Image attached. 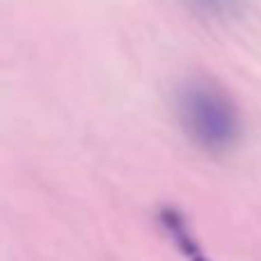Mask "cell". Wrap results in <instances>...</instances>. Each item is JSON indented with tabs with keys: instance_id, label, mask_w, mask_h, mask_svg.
<instances>
[{
	"instance_id": "cell-1",
	"label": "cell",
	"mask_w": 261,
	"mask_h": 261,
	"mask_svg": "<svg viewBox=\"0 0 261 261\" xmlns=\"http://www.w3.org/2000/svg\"><path fill=\"white\" fill-rule=\"evenodd\" d=\"M179 119L188 138L206 151H225L239 140L241 124L231 99L206 78H193L176 94Z\"/></svg>"
},
{
	"instance_id": "cell-2",
	"label": "cell",
	"mask_w": 261,
	"mask_h": 261,
	"mask_svg": "<svg viewBox=\"0 0 261 261\" xmlns=\"http://www.w3.org/2000/svg\"><path fill=\"white\" fill-rule=\"evenodd\" d=\"M158 220H161L163 229L172 236V241L176 243V248L188 257V261H208L202 254V250H199L197 241H195L193 234H190V227H188V222H186V218L181 216L176 208H172V206L161 208Z\"/></svg>"
},
{
	"instance_id": "cell-3",
	"label": "cell",
	"mask_w": 261,
	"mask_h": 261,
	"mask_svg": "<svg viewBox=\"0 0 261 261\" xmlns=\"http://www.w3.org/2000/svg\"><path fill=\"white\" fill-rule=\"evenodd\" d=\"M195 9L204 14H213V16H222V14H229L236 9L239 0H188Z\"/></svg>"
}]
</instances>
